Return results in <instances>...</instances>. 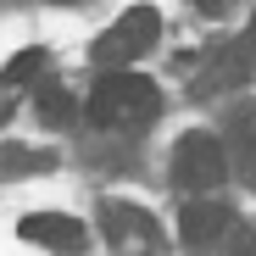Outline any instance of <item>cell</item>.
Returning a JSON list of instances; mask_svg holds the SVG:
<instances>
[{
    "instance_id": "cell-1",
    "label": "cell",
    "mask_w": 256,
    "mask_h": 256,
    "mask_svg": "<svg viewBox=\"0 0 256 256\" xmlns=\"http://www.w3.org/2000/svg\"><path fill=\"white\" fill-rule=\"evenodd\" d=\"M156 112H162V90H156L150 78L128 72V67H112L95 90H90V122H95V128H117V134H128V128H145Z\"/></svg>"
},
{
    "instance_id": "cell-2",
    "label": "cell",
    "mask_w": 256,
    "mask_h": 256,
    "mask_svg": "<svg viewBox=\"0 0 256 256\" xmlns=\"http://www.w3.org/2000/svg\"><path fill=\"white\" fill-rule=\"evenodd\" d=\"M228 178V150L218 134H206V128H190V134L173 145V184L190 190V195H206Z\"/></svg>"
},
{
    "instance_id": "cell-3",
    "label": "cell",
    "mask_w": 256,
    "mask_h": 256,
    "mask_svg": "<svg viewBox=\"0 0 256 256\" xmlns=\"http://www.w3.org/2000/svg\"><path fill=\"white\" fill-rule=\"evenodd\" d=\"M156 34H162V17H156V6H128L100 39H95V62L100 67H128L134 56H145L150 45H156Z\"/></svg>"
},
{
    "instance_id": "cell-4",
    "label": "cell",
    "mask_w": 256,
    "mask_h": 256,
    "mask_svg": "<svg viewBox=\"0 0 256 256\" xmlns=\"http://www.w3.org/2000/svg\"><path fill=\"white\" fill-rule=\"evenodd\" d=\"M100 228L117 245V256H162V228L150 212L128 206V200H106L100 206Z\"/></svg>"
},
{
    "instance_id": "cell-5",
    "label": "cell",
    "mask_w": 256,
    "mask_h": 256,
    "mask_svg": "<svg viewBox=\"0 0 256 256\" xmlns=\"http://www.w3.org/2000/svg\"><path fill=\"white\" fill-rule=\"evenodd\" d=\"M228 206L223 200H190L184 212H178V245L184 250H195V256H206V250H218L223 240H228Z\"/></svg>"
},
{
    "instance_id": "cell-6",
    "label": "cell",
    "mask_w": 256,
    "mask_h": 256,
    "mask_svg": "<svg viewBox=\"0 0 256 256\" xmlns=\"http://www.w3.org/2000/svg\"><path fill=\"white\" fill-rule=\"evenodd\" d=\"M28 245H45V250H84V223L78 218H67V212H28L22 218V228H17Z\"/></svg>"
},
{
    "instance_id": "cell-7",
    "label": "cell",
    "mask_w": 256,
    "mask_h": 256,
    "mask_svg": "<svg viewBox=\"0 0 256 256\" xmlns=\"http://www.w3.org/2000/svg\"><path fill=\"white\" fill-rule=\"evenodd\" d=\"M234 167H240V178L256 190V100L234 112Z\"/></svg>"
},
{
    "instance_id": "cell-8",
    "label": "cell",
    "mask_w": 256,
    "mask_h": 256,
    "mask_svg": "<svg viewBox=\"0 0 256 256\" xmlns=\"http://www.w3.org/2000/svg\"><path fill=\"white\" fill-rule=\"evenodd\" d=\"M72 95L67 90H39V122H50V128H62V122H72Z\"/></svg>"
},
{
    "instance_id": "cell-9",
    "label": "cell",
    "mask_w": 256,
    "mask_h": 256,
    "mask_svg": "<svg viewBox=\"0 0 256 256\" xmlns=\"http://www.w3.org/2000/svg\"><path fill=\"white\" fill-rule=\"evenodd\" d=\"M0 167L6 173H34V167H50V150H0Z\"/></svg>"
},
{
    "instance_id": "cell-10",
    "label": "cell",
    "mask_w": 256,
    "mask_h": 256,
    "mask_svg": "<svg viewBox=\"0 0 256 256\" xmlns=\"http://www.w3.org/2000/svg\"><path fill=\"white\" fill-rule=\"evenodd\" d=\"M39 72H45V50H22L0 78H6V84H28V78H39Z\"/></svg>"
},
{
    "instance_id": "cell-11",
    "label": "cell",
    "mask_w": 256,
    "mask_h": 256,
    "mask_svg": "<svg viewBox=\"0 0 256 256\" xmlns=\"http://www.w3.org/2000/svg\"><path fill=\"white\" fill-rule=\"evenodd\" d=\"M240 62H245V72L256 78V22L245 28V39H240Z\"/></svg>"
},
{
    "instance_id": "cell-12",
    "label": "cell",
    "mask_w": 256,
    "mask_h": 256,
    "mask_svg": "<svg viewBox=\"0 0 256 256\" xmlns=\"http://www.w3.org/2000/svg\"><path fill=\"white\" fill-rule=\"evenodd\" d=\"M228 256H256V234H240V240L228 245Z\"/></svg>"
},
{
    "instance_id": "cell-13",
    "label": "cell",
    "mask_w": 256,
    "mask_h": 256,
    "mask_svg": "<svg viewBox=\"0 0 256 256\" xmlns=\"http://www.w3.org/2000/svg\"><path fill=\"white\" fill-rule=\"evenodd\" d=\"M195 6H200V12H223V0H195Z\"/></svg>"
},
{
    "instance_id": "cell-14",
    "label": "cell",
    "mask_w": 256,
    "mask_h": 256,
    "mask_svg": "<svg viewBox=\"0 0 256 256\" xmlns=\"http://www.w3.org/2000/svg\"><path fill=\"white\" fill-rule=\"evenodd\" d=\"M62 6H67V0H62Z\"/></svg>"
}]
</instances>
